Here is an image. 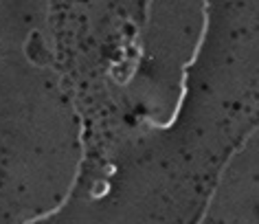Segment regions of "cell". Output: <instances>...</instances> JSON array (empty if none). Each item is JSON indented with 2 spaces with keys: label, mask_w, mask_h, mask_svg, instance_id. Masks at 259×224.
Returning <instances> with one entry per match:
<instances>
[{
  "label": "cell",
  "mask_w": 259,
  "mask_h": 224,
  "mask_svg": "<svg viewBox=\"0 0 259 224\" xmlns=\"http://www.w3.org/2000/svg\"><path fill=\"white\" fill-rule=\"evenodd\" d=\"M79 145H81V154H79V161H77V167H75V176H73V183H70V187L68 191L64 194V198L60 200V204H55L53 209H49V211H42V213H37L33 217H29V220H24L22 224H37V222H42V220H49V217H53L57 215L60 211L66 207V202L70 200V196H73V191L77 187V183H79V176H81V165L83 161H86V143H83V123H81V119H79Z\"/></svg>",
  "instance_id": "obj_1"
}]
</instances>
